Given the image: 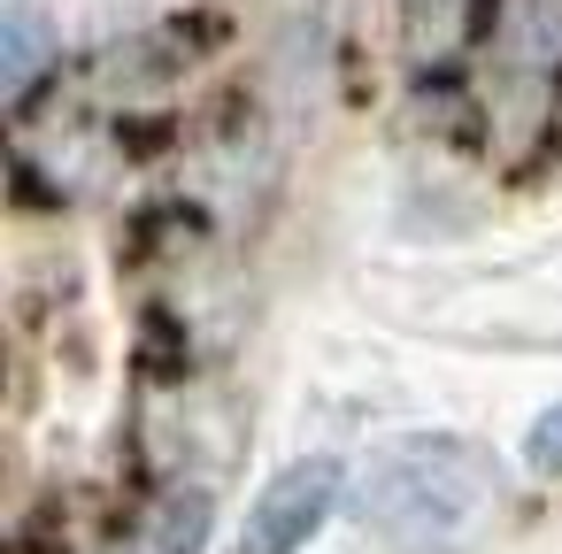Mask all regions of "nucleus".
Masks as SVG:
<instances>
[{"label":"nucleus","mask_w":562,"mask_h":554,"mask_svg":"<svg viewBox=\"0 0 562 554\" xmlns=\"http://www.w3.org/2000/svg\"><path fill=\"white\" fill-rule=\"evenodd\" d=\"M393 554H462L485 516H493V462L470 439H393L362 470V508H355Z\"/></svg>","instance_id":"f257e3e1"},{"label":"nucleus","mask_w":562,"mask_h":554,"mask_svg":"<svg viewBox=\"0 0 562 554\" xmlns=\"http://www.w3.org/2000/svg\"><path fill=\"white\" fill-rule=\"evenodd\" d=\"M0 47H9V109H24V101L55 78V24H47L40 9H9Z\"/></svg>","instance_id":"7ed1b4c3"},{"label":"nucleus","mask_w":562,"mask_h":554,"mask_svg":"<svg viewBox=\"0 0 562 554\" xmlns=\"http://www.w3.org/2000/svg\"><path fill=\"white\" fill-rule=\"evenodd\" d=\"M201 539H209V500H201V493H178V500L147 523L139 554H201Z\"/></svg>","instance_id":"20e7f679"},{"label":"nucleus","mask_w":562,"mask_h":554,"mask_svg":"<svg viewBox=\"0 0 562 554\" xmlns=\"http://www.w3.org/2000/svg\"><path fill=\"white\" fill-rule=\"evenodd\" d=\"M524 462H531L539 477H562V400H554V408L524 431Z\"/></svg>","instance_id":"39448f33"},{"label":"nucleus","mask_w":562,"mask_h":554,"mask_svg":"<svg viewBox=\"0 0 562 554\" xmlns=\"http://www.w3.org/2000/svg\"><path fill=\"white\" fill-rule=\"evenodd\" d=\"M339 485H347V470H339L331 454L285 462V470L255 493V508H247V523H239V546H232V554H301V546L331 523Z\"/></svg>","instance_id":"f03ea898"}]
</instances>
